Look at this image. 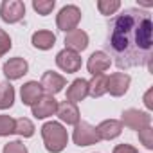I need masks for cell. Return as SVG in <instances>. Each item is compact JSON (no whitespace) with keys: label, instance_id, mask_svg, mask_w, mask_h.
I'll return each mask as SVG.
<instances>
[{"label":"cell","instance_id":"6da1fadb","mask_svg":"<svg viewBox=\"0 0 153 153\" xmlns=\"http://www.w3.org/2000/svg\"><path fill=\"white\" fill-rule=\"evenodd\" d=\"M153 22L146 11L128 7L108 25L106 47L119 68L144 67L153 56ZM108 54V56H110Z\"/></svg>","mask_w":153,"mask_h":153},{"label":"cell","instance_id":"7a4b0ae2","mask_svg":"<svg viewBox=\"0 0 153 153\" xmlns=\"http://www.w3.org/2000/svg\"><path fill=\"white\" fill-rule=\"evenodd\" d=\"M42 137H43L45 149L49 153H61L68 142L67 128L56 121H49L42 126Z\"/></svg>","mask_w":153,"mask_h":153},{"label":"cell","instance_id":"3957f363","mask_svg":"<svg viewBox=\"0 0 153 153\" xmlns=\"http://www.w3.org/2000/svg\"><path fill=\"white\" fill-rule=\"evenodd\" d=\"M81 22V9L74 4L63 6L59 13L56 15V25L63 33H70L74 29H78V24Z\"/></svg>","mask_w":153,"mask_h":153},{"label":"cell","instance_id":"277c9868","mask_svg":"<svg viewBox=\"0 0 153 153\" xmlns=\"http://www.w3.org/2000/svg\"><path fill=\"white\" fill-rule=\"evenodd\" d=\"M72 140H74V144H76V146H79V148H85V146H92V144H97L101 139H99V133H97L96 126H92L90 123L79 121L78 124L74 126Z\"/></svg>","mask_w":153,"mask_h":153},{"label":"cell","instance_id":"5b68a950","mask_svg":"<svg viewBox=\"0 0 153 153\" xmlns=\"http://www.w3.org/2000/svg\"><path fill=\"white\" fill-rule=\"evenodd\" d=\"M25 16V4L22 0H4L0 4V18L6 24H16Z\"/></svg>","mask_w":153,"mask_h":153},{"label":"cell","instance_id":"8992f818","mask_svg":"<svg viewBox=\"0 0 153 153\" xmlns=\"http://www.w3.org/2000/svg\"><path fill=\"white\" fill-rule=\"evenodd\" d=\"M121 124L130 128V130H142L146 126L151 124V115L148 112H142V110H137V108H128L123 112V117H121Z\"/></svg>","mask_w":153,"mask_h":153},{"label":"cell","instance_id":"52a82bcc","mask_svg":"<svg viewBox=\"0 0 153 153\" xmlns=\"http://www.w3.org/2000/svg\"><path fill=\"white\" fill-rule=\"evenodd\" d=\"M131 83V78L124 72H114L110 76H106V92L114 97H121L128 92Z\"/></svg>","mask_w":153,"mask_h":153},{"label":"cell","instance_id":"ba28073f","mask_svg":"<svg viewBox=\"0 0 153 153\" xmlns=\"http://www.w3.org/2000/svg\"><path fill=\"white\" fill-rule=\"evenodd\" d=\"M56 65L67 72V74H74V72H78L81 68V56L78 52H74V51H68V49H63L56 54Z\"/></svg>","mask_w":153,"mask_h":153},{"label":"cell","instance_id":"9c48e42d","mask_svg":"<svg viewBox=\"0 0 153 153\" xmlns=\"http://www.w3.org/2000/svg\"><path fill=\"white\" fill-rule=\"evenodd\" d=\"M40 85H42V88H43V92H45V94L54 96V94L61 92V90H63V87H67V79L63 78L61 74L54 72V70H45V72H43V76H42Z\"/></svg>","mask_w":153,"mask_h":153},{"label":"cell","instance_id":"30bf717a","mask_svg":"<svg viewBox=\"0 0 153 153\" xmlns=\"http://www.w3.org/2000/svg\"><path fill=\"white\" fill-rule=\"evenodd\" d=\"M27 70H29V63H27L24 58H20V56L9 58V59L4 63V67H2V72H4V76H6L9 81L24 78V76L27 74Z\"/></svg>","mask_w":153,"mask_h":153},{"label":"cell","instance_id":"8fae6325","mask_svg":"<svg viewBox=\"0 0 153 153\" xmlns=\"http://www.w3.org/2000/svg\"><path fill=\"white\" fill-rule=\"evenodd\" d=\"M31 110H33V115H34L36 119H47V117H51V115L56 114V110H58V101L54 99V96L43 94L42 99H40L36 105L31 106Z\"/></svg>","mask_w":153,"mask_h":153},{"label":"cell","instance_id":"7c38bea8","mask_svg":"<svg viewBox=\"0 0 153 153\" xmlns=\"http://www.w3.org/2000/svg\"><path fill=\"white\" fill-rule=\"evenodd\" d=\"M88 47V34L83 29H74L65 34V49L74 52H83Z\"/></svg>","mask_w":153,"mask_h":153},{"label":"cell","instance_id":"4fadbf2b","mask_svg":"<svg viewBox=\"0 0 153 153\" xmlns=\"http://www.w3.org/2000/svg\"><path fill=\"white\" fill-rule=\"evenodd\" d=\"M110 63H112V59L105 51H96L90 54V58L87 61V68L92 76H97V74H103L105 70H108Z\"/></svg>","mask_w":153,"mask_h":153},{"label":"cell","instance_id":"5bb4252c","mask_svg":"<svg viewBox=\"0 0 153 153\" xmlns=\"http://www.w3.org/2000/svg\"><path fill=\"white\" fill-rule=\"evenodd\" d=\"M56 114H58V117H59L61 123H67V124H72V126H76V124L79 123V119H81L78 105H74V103H70V101L58 103Z\"/></svg>","mask_w":153,"mask_h":153},{"label":"cell","instance_id":"9a60e30c","mask_svg":"<svg viewBox=\"0 0 153 153\" xmlns=\"http://www.w3.org/2000/svg\"><path fill=\"white\" fill-rule=\"evenodd\" d=\"M43 94H45V92H43V88H42V85H40L38 81H27V83L22 85V88H20L22 103L27 105V106L36 105V103L42 99Z\"/></svg>","mask_w":153,"mask_h":153},{"label":"cell","instance_id":"2e32d148","mask_svg":"<svg viewBox=\"0 0 153 153\" xmlns=\"http://www.w3.org/2000/svg\"><path fill=\"white\" fill-rule=\"evenodd\" d=\"M88 96V81L83 79V78H78V79H74L68 88H67V99L65 101H70V103H79L83 101L85 97Z\"/></svg>","mask_w":153,"mask_h":153},{"label":"cell","instance_id":"e0dca14e","mask_svg":"<svg viewBox=\"0 0 153 153\" xmlns=\"http://www.w3.org/2000/svg\"><path fill=\"white\" fill-rule=\"evenodd\" d=\"M96 130H97L101 140H114V139H117L123 133V124L117 119H106Z\"/></svg>","mask_w":153,"mask_h":153},{"label":"cell","instance_id":"ac0fdd59","mask_svg":"<svg viewBox=\"0 0 153 153\" xmlns=\"http://www.w3.org/2000/svg\"><path fill=\"white\" fill-rule=\"evenodd\" d=\"M31 42H33V45H34L36 49H40V51H49V49L54 47V43H56V36H54L52 31H45V29H42V31H36V33L33 34Z\"/></svg>","mask_w":153,"mask_h":153},{"label":"cell","instance_id":"d6986e66","mask_svg":"<svg viewBox=\"0 0 153 153\" xmlns=\"http://www.w3.org/2000/svg\"><path fill=\"white\" fill-rule=\"evenodd\" d=\"M15 103V87L9 81L0 83V110H7Z\"/></svg>","mask_w":153,"mask_h":153},{"label":"cell","instance_id":"ffe728a7","mask_svg":"<svg viewBox=\"0 0 153 153\" xmlns=\"http://www.w3.org/2000/svg\"><path fill=\"white\" fill-rule=\"evenodd\" d=\"M105 94H106V76L97 74L88 81V96H92L96 99V97H101Z\"/></svg>","mask_w":153,"mask_h":153},{"label":"cell","instance_id":"44dd1931","mask_svg":"<svg viewBox=\"0 0 153 153\" xmlns=\"http://www.w3.org/2000/svg\"><path fill=\"white\" fill-rule=\"evenodd\" d=\"M34 124H33V121L31 119H27V117H20V119H15V133L16 135H20V137H24V139H29V137H33L34 135Z\"/></svg>","mask_w":153,"mask_h":153},{"label":"cell","instance_id":"7402d4cb","mask_svg":"<svg viewBox=\"0 0 153 153\" xmlns=\"http://www.w3.org/2000/svg\"><path fill=\"white\" fill-rule=\"evenodd\" d=\"M97 9H99L101 15L110 16V15H115L121 9V2H119V0H99V2H97Z\"/></svg>","mask_w":153,"mask_h":153},{"label":"cell","instance_id":"603a6c76","mask_svg":"<svg viewBox=\"0 0 153 153\" xmlns=\"http://www.w3.org/2000/svg\"><path fill=\"white\" fill-rule=\"evenodd\" d=\"M54 6H56L54 0H33V9L38 15H42V16L51 15L52 9H54Z\"/></svg>","mask_w":153,"mask_h":153},{"label":"cell","instance_id":"cb8c5ba5","mask_svg":"<svg viewBox=\"0 0 153 153\" xmlns=\"http://www.w3.org/2000/svg\"><path fill=\"white\" fill-rule=\"evenodd\" d=\"M15 133V119L9 115H0V137Z\"/></svg>","mask_w":153,"mask_h":153},{"label":"cell","instance_id":"d4e9b609","mask_svg":"<svg viewBox=\"0 0 153 153\" xmlns=\"http://www.w3.org/2000/svg\"><path fill=\"white\" fill-rule=\"evenodd\" d=\"M139 140L144 144L146 149H153V130H151V126L139 130Z\"/></svg>","mask_w":153,"mask_h":153},{"label":"cell","instance_id":"484cf974","mask_svg":"<svg viewBox=\"0 0 153 153\" xmlns=\"http://www.w3.org/2000/svg\"><path fill=\"white\" fill-rule=\"evenodd\" d=\"M11 47H13V43H11V38H9V34L0 27V58H2L6 52H9L11 51Z\"/></svg>","mask_w":153,"mask_h":153},{"label":"cell","instance_id":"4316f807","mask_svg":"<svg viewBox=\"0 0 153 153\" xmlns=\"http://www.w3.org/2000/svg\"><path fill=\"white\" fill-rule=\"evenodd\" d=\"M4 153H29L25 144L20 142V140H11L4 146Z\"/></svg>","mask_w":153,"mask_h":153},{"label":"cell","instance_id":"83f0119b","mask_svg":"<svg viewBox=\"0 0 153 153\" xmlns=\"http://www.w3.org/2000/svg\"><path fill=\"white\" fill-rule=\"evenodd\" d=\"M112 153H139V149L133 148L131 144H117Z\"/></svg>","mask_w":153,"mask_h":153},{"label":"cell","instance_id":"f1b7e54d","mask_svg":"<svg viewBox=\"0 0 153 153\" xmlns=\"http://www.w3.org/2000/svg\"><path fill=\"white\" fill-rule=\"evenodd\" d=\"M151 94H153V90L149 88V90L146 92V96H144V105H146V108H148V110H151V108H153V101H151Z\"/></svg>","mask_w":153,"mask_h":153}]
</instances>
